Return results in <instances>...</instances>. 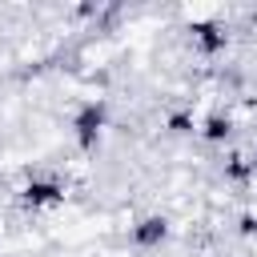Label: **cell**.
Listing matches in <instances>:
<instances>
[{
	"label": "cell",
	"instance_id": "cell-5",
	"mask_svg": "<svg viewBox=\"0 0 257 257\" xmlns=\"http://www.w3.org/2000/svg\"><path fill=\"white\" fill-rule=\"evenodd\" d=\"M197 133H201L209 145H225V141L233 137V116H229V112H205V116L197 120Z\"/></svg>",
	"mask_w": 257,
	"mask_h": 257
},
{
	"label": "cell",
	"instance_id": "cell-4",
	"mask_svg": "<svg viewBox=\"0 0 257 257\" xmlns=\"http://www.w3.org/2000/svg\"><path fill=\"white\" fill-rule=\"evenodd\" d=\"M189 40H193V48H197L201 56H217V52H225L229 32H225V24H217V20H193V24H189Z\"/></svg>",
	"mask_w": 257,
	"mask_h": 257
},
{
	"label": "cell",
	"instance_id": "cell-2",
	"mask_svg": "<svg viewBox=\"0 0 257 257\" xmlns=\"http://www.w3.org/2000/svg\"><path fill=\"white\" fill-rule=\"evenodd\" d=\"M20 205L24 209H52V205H60L64 201V185L56 181V177H28L24 185H20Z\"/></svg>",
	"mask_w": 257,
	"mask_h": 257
},
{
	"label": "cell",
	"instance_id": "cell-6",
	"mask_svg": "<svg viewBox=\"0 0 257 257\" xmlns=\"http://www.w3.org/2000/svg\"><path fill=\"white\" fill-rule=\"evenodd\" d=\"M169 133H177V137H181V133H197V124H193L189 112H173V116H169Z\"/></svg>",
	"mask_w": 257,
	"mask_h": 257
},
{
	"label": "cell",
	"instance_id": "cell-7",
	"mask_svg": "<svg viewBox=\"0 0 257 257\" xmlns=\"http://www.w3.org/2000/svg\"><path fill=\"white\" fill-rule=\"evenodd\" d=\"M241 233H245V237L257 233V213H245V217H241Z\"/></svg>",
	"mask_w": 257,
	"mask_h": 257
},
{
	"label": "cell",
	"instance_id": "cell-1",
	"mask_svg": "<svg viewBox=\"0 0 257 257\" xmlns=\"http://www.w3.org/2000/svg\"><path fill=\"white\" fill-rule=\"evenodd\" d=\"M68 128H72V141H76L80 149H96V141H100L104 128H108V104H104L100 96L80 100L76 112H72V120H68Z\"/></svg>",
	"mask_w": 257,
	"mask_h": 257
},
{
	"label": "cell",
	"instance_id": "cell-3",
	"mask_svg": "<svg viewBox=\"0 0 257 257\" xmlns=\"http://www.w3.org/2000/svg\"><path fill=\"white\" fill-rule=\"evenodd\" d=\"M128 241L137 249H161L169 241V217L165 213H145L128 225Z\"/></svg>",
	"mask_w": 257,
	"mask_h": 257
},
{
	"label": "cell",
	"instance_id": "cell-8",
	"mask_svg": "<svg viewBox=\"0 0 257 257\" xmlns=\"http://www.w3.org/2000/svg\"><path fill=\"white\" fill-rule=\"evenodd\" d=\"M249 173H253V181H257V153L249 157Z\"/></svg>",
	"mask_w": 257,
	"mask_h": 257
}]
</instances>
